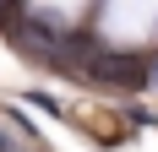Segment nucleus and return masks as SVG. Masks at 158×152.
<instances>
[{"instance_id": "1", "label": "nucleus", "mask_w": 158, "mask_h": 152, "mask_svg": "<svg viewBox=\"0 0 158 152\" xmlns=\"http://www.w3.org/2000/svg\"><path fill=\"white\" fill-rule=\"evenodd\" d=\"M82 71L93 76L98 87H147V60L142 54H131V49H104L98 44L87 60H82Z\"/></svg>"}, {"instance_id": "2", "label": "nucleus", "mask_w": 158, "mask_h": 152, "mask_svg": "<svg viewBox=\"0 0 158 152\" xmlns=\"http://www.w3.org/2000/svg\"><path fill=\"white\" fill-rule=\"evenodd\" d=\"M147 82H158V60H153V71H147Z\"/></svg>"}]
</instances>
